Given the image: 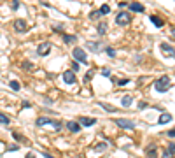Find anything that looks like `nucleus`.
<instances>
[{"instance_id": "11", "label": "nucleus", "mask_w": 175, "mask_h": 158, "mask_svg": "<svg viewBox=\"0 0 175 158\" xmlns=\"http://www.w3.org/2000/svg\"><path fill=\"white\" fill-rule=\"evenodd\" d=\"M53 120H49V118H46V116H40V118H37L35 120V125L37 127H44V125H53Z\"/></svg>"}, {"instance_id": "27", "label": "nucleus", "mask_w": 175, "mask_h": 158, "mask_svg": "<svg viewBox=\"0 0 175 158\" xmlns=\"http://www.w3.org/2000/svg\"><path fill=\"white\" fill-rule=\"evenodd\" d=\"M21 67H23V69H26V70H32V69H33L32 62H23V63H21Z\"/></svg>"}, {"instance_id": "3", "label": "nucleus", "mask_w": 175, "mask_h": 158, "mask_svg": "<svg viewBox=\"0 0 175 158\" xmlns=\"http://www.w3.org/2000/svg\"><path fill=\"white\" fill-rule=\"evenodd\" d=\"M116 125H117L119 128H126V130L135 128V121H133V120H128V118H117V120H116Z\"/></svg>"}, {"instance_id": "32", "label": "nucleus", "mask_w": 175, "mask_h": 158, "mask_svg": "<svg viewBox=\"0 0 175 158\" xmlns=\"http://www.w3.org/2000/svg\"><path fill=\"white\" fill-rule=\"evenodd\" d=\"M98 16H100V13H98V11H93V13H89V20H96Z\"/></svg>"}, {"instance_id": "22", "label": "nucleus", "mask_w": 175, "mask_h": 158, "mask_svg": "<svg viewBox=\"0 0 175 158\" xmlns=\"http://www.w3.org/2000/svg\"><path fill=\"white\" fill-rule=\"evenodd\" d=\"M53 30H54V32H61V34H65V25L56 23V25H53Z\"/></svg>"}, {"instance_id": "13", "label": "nucleus", "mask_w": 175, "mask_h": 158, "mask_svg": "<svg viewBox=\"0 0 175 158\" xmlns=\"http://www.w3.org/2000/svg\"><path fill=\"white\" fill-rule=\"evenodd\" d=\"M128 7H130V11H133V13H144V11H145V9H144V5H142L140 2H131Z\"/></svg>"}, {"instance_id": "17", "label": "nucleus", "mask_w": 175, "mask_h": 158, "mask_svg": "<svg viewBox=\"0 0 175 158\" xmlns=\"http://www.w3.org/2000/svg\"><path fill=\"white\" fill-rule=\"evenodd\" d=\"M100 107L105 109L107 113H116V111H117V109L114 107V106H110V104H105V102H100Z\"/></svg>"}, {"instance_id": "9", "label": "nucleus", "mask_w": 175, "mask_h": 158, "mask_svg": "<svg viewBox=\"0 0 175 158\" xmlns=\"http://www.w3.org/2000/svg\"><path fill=\"white\" fill-rule=\"evenodd\" d=\"M14 30H16V32H26L28 30L26 21H25V20H16V21H14Z\"/></svg>"}, {"instance_id": "25", "label": "nucleus", "mask_w": 175, "mask_h": 158, "mask_svg": "<svg viewBox=\"0 0 175 158\" xmlns=\"http://www.w3.org/2000/svg\"><path fill=\"white\" fill-rule=\"evenodd\" d=\"M128 83H130L128 79H119V81H114V84H116V86H126Z\"/></svg>"}, {"instance_id": "23", "label": "nucleus", "mask_w": 175, "mask_h": 158, "mask_svg": "<svg viewBox=\"0 0 175 158\" xmlns=\"http://www.w3.org/2000/svg\"><path fill=\"white\" fill-rule=\"evenodd\" d=\"M151 21H152L156 27H163V20H159L158 16H151Z\"/></svg>"}, {"instance_id": "19", "label": "nucleus", "mask_w": 175, "mask_h": 158, "mask_svg": "<svg viewBox=\"0 0 175 158\" xmlns=\"http://www.w3.org/2000/svg\"><path fill=\"white\" fill-rule=\"evenodd\" d=\"M109 148V144L107 142H100L98 146H95V153H102V151H105Z\"/></svg>"}, {"instance_id": "31", "label": "nucleus", "mask_w": 175, "mask_h": 158, "mask_svg": "<svg viewBox=\"0 0 175 158\" xmlns=\"http://www.w3.org/2000/svg\"><path fill=\"white\" fill-rule=\"evenodd\" d=\"M102 74H103L105 77H110L112 72H110V69H107V67H105V69H102Z\"/></svg>"}, {"instance_id": "21", "label": "nucleus", "mask_w": 175, "mask_h": 158, "mask_svg": "<svg viewBox=\"0 0 175 158\" xmlns=\"http://www.w3.org/2000/svg\"><path fill=\"white\" fill-rule=\"evenodd\" d=\"M98 13H100V16H107L109 13H110V7H109V5H102Z\"/></svg>"}, {"instance_id": "37", "label": "nucleus", "mask_w": 175, "mask_h": 158, "mask_svg": "<svg viewBox=\"0 0 175 158\" xmlns=\"http://www.w3.org/2000/svg\"><path fill=\"white\" fill-rule=\"evenodd\" d=\"M18 5H19V2H18V0H12V9H18Z\"/></svg>"}, {"instance_id": "1", "label": "nucleus", "mask_w": 175, "mask_h": 158, "mask_svg": "<svg viewBox=\"0 0 175 158\" xmlns=\"http://www.w3.org/2000/svg\"><path fill=\"white\" fill-rule=\"evenodd\" d=\"M154 88L158 90V92H168L170 88H172V83H170V77L168 76H163V77H159L156 83H154Z\"/></svg>"}, {"instance_id": "20", "label": "nucleus", "mask_w": 175, "mask_h": 158, "mask_svg": "<svg viewBox=\"0 0 175 158\" xmlns=\"http://www.w3.org/2000/svg\"><path fill=\"white\" fill-rule=\"evenodd\" d=\"M147 155H149V158H158V151H156V148L151 146V148L147 149Z\"/></svg>"}, {"instance_id": "12", "label": "nucleus", "mask_w": 175, "mask_h": 158, "mask_svg": "<svg viewBox=\"0 0 175 158\" xmlns=\"http://www.w3.org/2000/svg\"><path fill=\"white\" fill-rule=\"evenodd\" d=\"M67 128H68L72 134H79V132H81V125L77 121H68L67 123Z\"/></svg>"}, {"instance_id": "41", "label": "nucleus", "mask_w": 175, "mask_h": 158, "mask_svg": "<svg viewBox=\"0 0 175 158\" xmlns=\"http://www.w3.org/2000/svg\"><path fill=\"white\" fill-rule=\"evenodd\" d=\"M172 35H173V37H175V28H172Z\"/></svg>"}, {"instance_id": "6", "label": "nucleus", "mask_w": 175, "mask_h": 158, "mask_svg": "<svg viewBox=\"0 0 175 158\" xmlns=\"http://www.w3.org/2000/svg\"><path fill=\"white\" fill-rule=\"evenodd\" d=\"M49 51H51V42H42L37 48V55L39 56H46V55H49Z\"/></svg>"}, {"instance_id": "26", "label": "nucleus", "mask_w": 175, "mask_h": 158, "mask_svg": "<svg viewBox=\"0 0 175 158\" xmlns=\"http://www.w3.org/2000/svg\"><path fill=\"white\" fill-rule=\"evenodd\" d=\"M105 53H107V55H109L110 58L116 56V49H114V48H105Z\"/></svg>"}, {"instance_id": "14", "label": "nucleus", "mask_w": 175, "mask_h": 158, "mask_svg": "<svg viewBox=\"0 0 175 158\" xmlns=\"http://www.w3.org/2000/svg\"><path fill=\"white\" fill-rule=\"evenodd\" d=\"M159 125H166V123H170L172 121V114H168V113H163V114L159 116Z\"/></svg>"}, {"instance_id": "15", "label": "nucleus", "mask_w": 175, "mask_h": 158, "mask_svg": "<svg viewBox=\"0 0 175 158\" xmlns=\"http://www.w3.org/2000/svg\"><path fill=\"white\" fill-rule=\"evenodd\" d=\"M121 104H123L124 107H130V106L133 104V97L131 95H124V97L121 99Z\"/></svg>"}, {"instance_id": "28", "label": "nucleus", "mask_w": 175, "mask_h": 158, "mask_svg": "<svg viewBox=\"0 0 175 158\" xmlns=\"http://www.w3.org/2000/svg\"><path fill=\"white\" fill-rule=\"evenodd\" d=\"M9 84H11V88H12L14 92H18V90H19V83H18V81H11V83H9Z\"/></svg>"}, {"instance_id": "8", "label": "nucleus", "mask_w": 175, "mask_h": 158, "mask_svg": "<svg viewBox=\"0 0 175 158\" xmlns=\"http://www.w3.org/2000/svg\"><path fill=\"white\" fill-rule=\"evenodd\" d=\"M161 51L165 53V56H170V58L175 56V48L173 46H170V44H166V42L161 44Z\"/></svg>"}, {"instance_id": "38", "label": "nucleus", "mask_w": 175, "mask_h": 158, "mask_svg": "<svg viewBox=\"0 0 175 158\" xmlns=\"http://www.w3.org/2000/svg\"><path fill=\"white\" fill-rule=\"evenodd\" d=\"M7 149H9V151H16V149H19V148H18V146H9Z\"/></svg>"}, {"instance_id": "34", "label": "nucleus", "mask_w": 175, "mask_h": 158, "mask_svg": "<svg viewBox=\"0 0 175 158\" xmlns=\"http://www.w3.org/2000/svg\"><path fill=\"white\" fill-rule=\"evenodd\" d=\"M53 125H54V130H61L63 128V123L61 121H54Z\"/></svg>"}, {"instance_id": "24", "label": "nucleus", "mask_w": 175, "mask_h": 158, "mask_svg": "<svg viewBox=\"0 0 175 158\" xmlns=\"http://www.w3.org/2000/svg\"><path fill=\"white\" fill-rule=\"evenodd\" d=\"M9 121H11V120H9V116H5V114H2V113H0V123H2V125H9Z\"/></svg>"}, {"instance_id": "30", "label": "nucleus", "mask_w": 175, "mask_h": 158, "mask_svg": "<svg viewBox=\"0 0 175 158\" xmlns=\"http://www.w3.org/2000/svg\"><path fill=\"white\" fill-rule=\"evenodd\" d=\"M161 158H175V155H172V153H170V151H163V153H161Z\"/></svg>"}, {"instance_id": "39", "label": "nucleus", "mask_w": 175, "mask_h": 158, "mask_svg": "<svg viewBox=\"0 0 175 158\" xmlns=\"http://www.w3.org/2000/svg\"><path fill=\"white\" fill-rule=\"evenodd\" d=\"M42 155H44V158H54L53 155H49V153H42Z\"/></svg>"}, {"instance_id": "4", "label": "nucleus", "mask_w": 175, "mask_h": 158, "mask_svg": "<svg viewBox=\"0 0 175 158\" xmlns=\"http://www.w3.org/2000/svg\"><path fill=\"white\" fill-rule=\"evenodd\" d=\"M72 55H74V58H75V62H81V63H86V62H88L86 51H84L82 48H74Z\"/></svg>"}, {"instance_id": "2", "label": "nucleus", "mask_w": 175, "mask_h": 158, "mask_svg": "<svg viewBox=\"0 0 175 158\" xmlns=\"http://www.w3.org/2000/svg\"><path fill=\"white\" fill-rule=\"evenodd\" d=\"M130 21H131V14H130V13L121 11V13L116 16V23H117L119 27H126V25H130Z\"/></svg>"}, {"instance_id": "36", "label": "nucleus", "mask_w": 175, "mask_h": 158, "mask_svg": "<svg viewBox=\"0 0 175 158\" xmlns=\"http://www.w3.org/2000/svg\"><path fill=\"white\" fill-rule=\"evenodd\" d=\"M75 70H79V63H77V62L72 65V72H75Z\"/></svg>"}, {"instance_id": "18", "label": "nucleus", "mask_w": 175, "mask_h": 158, "mask_svg": "<svg viewBox=\"0 0 175 158\" xmlns=\"http://www.w3.org/2000/svg\"><path fill=\"white\" fill-rule=\"evenodd\" d=\"M63 41L67 44H74L77 41V37L75 35H68V34H63Z\"/></svg>"}, {"instance_id": "35", "label": "nucleus", "mask_w": 175, "mask_h": 158, "mask_svg": "<svg viewBox=\"0 0 175 158\" xmlns=\"http://www.w3.org/2000/svg\"><path fill=\"white\" fill-rule=\"evenodd\" d=\"M168 137H172V139H173L175 137V128H172V130H168V134H166Z\"/></svg>"}, {"instance_id": "7", "label": "nucleus", "mask_w": 175, "mask_h": 158, "mask_svg": "<svg viewBox=\"0 0 175 158\" xmlns=\"http://www.w3.org/2000/svg\"><path fill=\"white\" fill-rule=\"evenodd\" d=\"M77 123L81 125V127H93L95 123H96V118H88V116H81Z\"/></svg>"}, {"instance_id": "29", "label": "nucleus", "mask_w": 175, "mask_h": 158, "mask_svg": "<svg viewBox=\"0 0 175 158\" xmlns=\"http://www.w3.org/2000/svg\"><path fill=\"white\" fill-rule=\"evenodd\" d=\"M93 76H95V72H93V70H88V72H86V76H84V81L88 83L89 79H93Z\"/></svg>"}, {"instance_id": "33", "label": "nucleus", "mask_w": 175, "mask_h": 158, "mask_svg": "<svg viewBox=\"0 0 175 158\" xmlns=\"http://www.w3.org/2000/svg\"><path fill=\"white\" fill-rule=\"evenodd\" d=\"M168 151H170L172 155H175V142H170V144H168Z\"/></svg>"}, {"instance_id": "10", "label": "nucleus", "mask_w": 175, "mask_h": 158, "mask_svg": "<svg viewBox=\"0 0 175 158\" xmlns=\"http://www.w3.org/2000/svg\"><path fill=\"white\" fill-rule=\"evenodd\" d=\"M86 46H88V49H91L93 53H98V51L103 49V44H102V42H91V41H89Z\"/></svg>"}, {"instance_id": "5", "label": "nucleus", "mask_w": 175, "mask_h": 158, "mask_svg": "<svg viewBox=\"0 0 175 158\" xmlns=\"http://www.w3.org/2000/svg\"><path fill=\"white\" fill-rule=\"evenodd\" d=\"M63 81H65L67 84H74V83H77V76H75V72H72V70H65V72H63Z\"/></svg>"}, {"instance_id": "40", "label": "nucleus", "mask_w": 175, "mask_h": 158, "mask_svg": "<svg viewBox=\"0 0 175 158\" xmlns=\"http://www.w3.org/2000/svg\"><path fill=\"white\" fill-rule=\"evenodd\" d=\"M26 158H35V155H33V153H28V155H26Z\"/></svg>"}, {"instance_id": "16", "label": "nucleus", "mask_w": 175, "mask_h": 158, "mask_svg": "<svg viewBox=\"0 0 175 158\" xmlns=\"http://www.w3.org/2000/svg\"><path fill=\"white\" fill-rule=\"evenodd\" d=\"M107 23H98L96 25V32H98V35H105V32H107Z\"/></svg>"}]
</instances>
